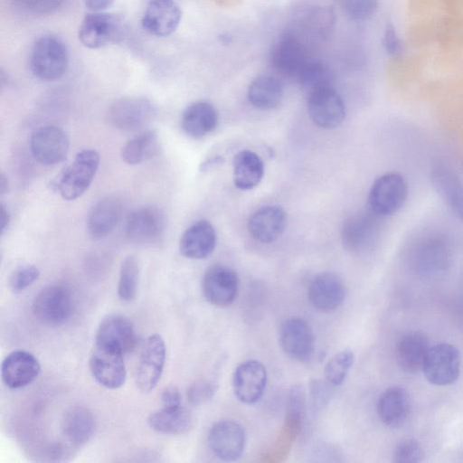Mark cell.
<instances>
[{
  "label": "cell",
  "mask_w": 463,
  "mask_h": 463,
  "mask_svg": "<svg viewBox=\"0 0 463 463\" xmlns=\"http://www.w3.org/2000/svg\"><path fill=\"white\" fill-rule=\"evenodd\" d=\"M121 215V203L114 197L99 200L87 217V230L93 239L109 234L117 226Z\"/></svg>",
  "instance_id": "obj_31"
},
{
  "label": "cell",
  "mask_w": 463,
  "mask_h": 463,
  "mask_svg": "<svg viewBox=\"0 0 463 463\" xmlns=\"http://www.w3.org/2000/svg\"><path fill=\"white\" fill-rule=\"evenodd\" d=\"M217 391V385L211 380H199L187 390V400L194 406L202 405L211 400Z\"/></svg>",
  "instance_id": "obj_43"
},
{
  "label": "cell",
  "mask_w": 463,
  "mask_h": 463,
  "mask_svg": "<svg viewBox=\"0 0 463 463\" xmlns=\"http://www.w3.org/2000/svg\"><path fill=\"white\" fill-rule=\"evenodd\" d=\"M163 407L172 408L181 405V393L175 386L165 388L161 393Z\"/></svg>",
  "instance_id": "obj_47"
},
{
  "label": "cell",
  "mask_w": 463,
  "mask_h": 463,
  "mask_svg": "<svg viewBox=\"0 0 463 463\" xmlns=\"http://www.w3.org/2000/svg\"><path fill=\"white\" fill-rule=\"evenodd\" d=\"M448 239L445 234L438 232H429L416 238L410 253L413 266L424 273L444 269L451 255Z\"/></svg>",
  "instance_id": "obj_3"
},
{
  "label": "cell",
  "mask_w": 463,
  "mask_h": 463,
  "mask_svg": "<svg viewBox=\"0 0 463 463\" xmlns=\"http://www.w3.org/2000/svg\"><path fill=\"white\" fill-rule=\"evenodd\" d=\"M61 432L74 447L85 445L94 435L96 420L84 406H73L66 411L61 420Z\"/></svg>",
  "instance_id": "obj_29"
},
{
  "label": "cell",
  "mask_w": 463,
  "mask_h": 463,
  "mask_svg": "<svg viewBox=\"0 0 463 463\" xmlns=\"http://www.w3.org/2000/svg\"><path fill=\"white\" fill-rule=\"evenodd\" d=\"M216 241V232L212 223L206 220H199L182 234L179 250L185 258L202 260L213 253Z\"/></svg>",
  "instance_id": "obj_25"
},
{
  "label": "cell",
  "mask_w": 463,
  "mask_h": 463,
  "mask_svg": "<svg viewBox=\"0 0 463 463\" xmlns=\"http://www.w3.org/2000/svg\"><path fill=\"white\" fill-rule=\"evenodd\" d=\"M245 441V432L241 425L230 420L215 423L208 435V443L213 453L224 461L238 459L244 450Z\"/></svg>",
  "instance_id": "obj_17"
},
{
  "label": "cell",
  "mask_w": 463,
  "mask_h": 463,
  "mask_svg": "<svg viewBox=\"0 0 463 463\" xmlns=\"http://www.w3.org/2000/svg\"><path fill=\"white\" fill-rule=\"evenodd\" d=\"M434 189L450 211L463 222V182L457 172L442 160L435 161L430 170Z\"/></svg>",
  "instance_id": "obj_19"
},
{
  "label": "cell",
  "mask_w": 463,
  "mask_h": 463,
  "mask_svg": "<svg viewBox=\"0 0 463 463\" xmlns=\"http://www.w3.org/2000/svg\"><path fill=\"white\" fill-rule=\"evenodd\" d=\"M280 345L285 354L296 361H307L314 350V335L310 326L303 319L286 320L280 328Z\"/></svg>",
  "instance_id": "obj_20"
},
{
  "label": "cell",
  "mask_w": 463,
  "mask_h": 463,
  "mask_svg": "<svg viewBox=\"0 0 463 463\" xmlns=\"http://www.w3.org/2000/svg\"><path fill=\"white\" fill-rule=\"evenodd\" d=\"M95 340V344L114 347L125 354L135 348L137 335L129 319L111 315L100 322Z\"/></svg>",
  "instance_id": "obj_26"
},
{
  "label": "cell",
  "mask_w": 463,
  "mask_h": 463,
  "mask_svg": "<svg viewBox=\"0 0 463 463\" xmlns=\"http://www.w3.org/2000/svg\"><path fill=\"white\" fill-rule=\"evenodd\" d=\"M114 0H82L86 8L91 12H102L108 8Z\"/></svg>",
  "instance_id": "obj_48"
},
{
  "label": "cell",
  "mask_w": 463,
  "mask_h": 463,
  "mask_svg": "<svg viewBox=\"0 0 463 463\" xmlns=\"http://www.w3.org/2000/svg\"><path fill=\"white\" fill-rule=\"evenodd\" d=\"M232 170L234 185L241 190H250L262 180L264 164L256 153L242 150L233 157Z\"/></svg>",
  "instance_id": "obj_32"
},
{
  "label": "cell",
  "mask_w": 463,
  "mask_h": 463,
  "mask_svg": "<svg viewBox=\"0 0 463 463\" xmlns=\"http://www.w3.org/2000/svg\"><path fill=\"white\" fill-rule=\"evenodd\" d=\"M346 15L354 21H365L375 13L378 0H340Z\"/></svg>",
  "instance_id": "obj_41"
},
{
  "label": "cell",
  "mask_w": 463,
  "mask_h": 463,
  "mask_svg": "<svg viewBox=\"0 0 463 463\" xmlns=\"http://www.w3.org/2000/svg\"><path fill=\"white\" fill-rule=\"evenodd\" d=\"M307 296L309 302L316 309L330 312L343 303L345 288L337 275L324 272L313 279L308 288Z\"/></svg>",
  "instance_id": "obj_22"
},
{
  "label": "cell",
  "mask_w": 463,
  "mask_h": 463,
  "mask_svg": "<svg viewBox=\"0 0 463 463\" xmlns=\"http://www.w3.org/2000/svg\"><path fill=\"white\" fill-rule=\"evenodd\" d=\"M165 344L158 334L150 335L141 351L136 383L143 392H151L159 382L165 361Z\"/></svg>",
  "instance_id": "obj_13"
},
{
  "label": "cell",
  "mask_w": 463,
  "mask_h": 463,
  "mask_svg": "<svg viewBox=\"0 0 463 463\" xmlns=\"http://www.w3.org/2000/svg\"><path fill=\"white\" fill-rule=\"evenodd\" d=\"M309 58L304 40L294 31L286 32L275 42L269 56L279 73L296 79Z\"/></svg>",
  "instance_id": "obj_8"
},
{
  "label": "cell",
  "mask_w": 463,
  "mask_h": 463,
  "mask_svg": "<svg viewBox=\"0 0 463 463\" xmlns=\"http://www.w3.org/2000/svg\"><path fill=\"white\" fill-rule=\"evenodd\" d=\"M305 414V395L303 389L295 386L291 389L287 410V421L288 427L294 431H298L303 420Z\"/></svg>",
  "instance_id": "obj_40"
},
{
  "label": "cell",
  "mask_w": 463,
  "mask_h": 463,
  "mask_svg": "<svg viewBox=\"0 0 463 463\" xmlns=\"http://www.w3.org/2000/svg\"><path fill=\"white\" fill-rule=\"evenodd\" d=\"M40 277V270L34 265H26L16 269L9 279V287L14 293H19L32 284Z\"/></svg>",
  "instance_id": "obj_42"
},
{
  "label": "cell",
  "mask_w": 463,
  "mask_h": 463,
  "mask_svg": "<svg viewBox=\"0 0 463 463\" xmlns=\"http://www.w3.org/2000/svg\"><path fill=\"white\" fill-rule=\"evenodd\" d=\"M149 427L156 432L179 435L187 432L193 425L190 411L183 407H163L147 418Z\"/></svg>",
  "instance_id": "obj_33"
},
{
  "label": "cell",
  "mask_w": 463,
  "mask_h": 463,
  "mask_svg": "<svg viewBox=\"0 0 463 463\" xmlns=\"http://www.w3.org/2000/svg\"><path fill=\"white\" fill-rule=\"evenodd\" d=\"M123 33L122 19L113 14L92 12L83 18L79 39L89 49H99L118 42Z\"/></svg>",
  "instance_id": "obj_5"
},
{
  "label": "cell",
  "mask_w": 463,
  "mask_h": 463,
  "mask_svg": "<svg viewBox=\"0 0 463 463\" xmlns=\"http://www.w3.org/2000/svg\"><path fill=\"white\" fill-rule=\"evenodd\" d=\"M181 17V9L175 0H150L141 23L150 34L165 37L176 30Z\"/></svg>",
  "instance_id": "obj_21"
},
{
  "label": "cell",
  "mask_w": 463,
  "mask_h": 463,
  "mask_svg": "<svg viewBox=\"0 0 463 463\" xmlns=\"http://www.w3.org/2000/svg\"><path fill=\"white\" fill-rule=\"evenodd\" d=\"M41 366L36 357L27 351L10 353L3 361L1 373L5 385L11 389L23 388L38 376Z\"/></svg>",
  "instance_id": "obj_23"
},
{
  "label": "cell",
  "mask_w": 463,
  "mask_h": 463,
  "mask_svg": "<svg viewBox=\"0 0 463 463\" xmlns=\"http://www.w3.org/2000/svg\"><path fill=\"white\" fill-rule=\"evenodd\" d=\"M297 80L308 96L317 90L333 87L334 76L329 67L319 60L309 58Z\"/></svg>",
  "instance_id": "obj_36"
},
{
  "label": "cell",
  "mask_w": 463,
  "mask_h": 463,
  "mask_svg": "<svg viewBox=\"0 0 463 463\" xmlns=\"http://www.w3.org/2000/svg\"><path fill=\"white\" fill-rule=\"evenodd\" d=\"M239 285L238 275L233 269L222 265H214L205 271L202 288L209 303L223 307L235 300Z\"/></svg>",
  "instance_id": "obj_15"
},
{
  "label": "cell",
  "mask_w": 463,
  "mask_h": 463,
  "mask_svg": "<svg viewBox=\"0 0 463 463\" xmlns=\"http://www.w3.org/2000/svg\"><path fill=\"white\" fill-rule=\"evenodd\" d=\"M307 111L312 121L323 128L338 127L345 116V103L334 87L308 95Z\"/></svg>",
  "instance_id": "obj_16"
},
{
  "label": "cell",
  "mask_w": 463,
  "mask_h": 463,
  "mask_svg": "<svg viewBox=\"0 0 463 463\" xmlns=\"http://www.w3.org/2000/svg\"><path fill=\"white\" fill-rule=\"evenodd\" d=\"M165 213L155 205L141 206L128 217L125 226L127 237L140 244L152 243L159 240L165 230Z\"/></svg>",
  "instance_id": "obj_12"
},
{
  "label": "cell",
  "mask_w": 463,
  "mask_h": 463,
  "mask_svg": "<svg viewBox=\"0 0 463 463\" xmlns=\"http://www.w3.org/2000/svg\"><path fill=\"white\" fill-rule=\"evenodd\" d=\"M8 190H9L8 179L4 174H1V175H0V194H5L8 192Z\"/></svg>",
  "instance_id": "obj_50"
},
{
  "label": "cell",
  "mask_w": 463,
  "mask_h": 463,
  "mask_svg": "<svg viewBox=\"0 0 463 463\" xmlns=\"http://www.w3.org/2000/svg\"><path fill=\"white\" fill-rule=\"evenodd\" d=\"M99 165V153L94 149H82L73 162L52 180L51 187L64 200H75L88 190Z\"/></svg>",
  "instance_id": "obj_1"
},
{
  "label": "cell",
  "mask_w": 463,
  "mask_h": 463,
  "mask_svg": "<svg viewBox=\"0 0 463 463\" xmlns=\"http://www.w3.org/2000/svg\"><path fill=\"white\" fill-rule=\"evenodd\" d=\"M408 194L405 179L398 173L379 176L372 184L368 204L370 210L380 217L391 215L404 204Z\"/></svg>",
  "instance_id": "obj_4"
},
{
  "label": "cell",
  "mask_w": 463,
  "mask_h": 463,
  "mask_svg": "<svg viewBox=\"0 0 463 463\" xmlns=\"http://www.w3.org/2000/svg\"><path fill=\"white\" fill-rule=\"evenodd\" d=\"M218 118L217 110L211 103L196 101L184 110L181 126L189 137L201 138L215 129Z\"/></svg>",
  "instance_id": "obj_30"
},
{
  "label": "cell",
  "mask_w": 463,
  "mask_h": 463,
  "mask_svg": "<svg viewBox=\"0 0 463 463\" xmlns=\"http://www.w3.org/2000/svg\"><path fill=\"white\" fill-rule=\"evenodd\" d=\"M66 133L53 125L41 126L30 138V147L34 158L45 165H53L64 160L69 151Z\"/></svg>",
  "instance_id": "obj_14"
},
{
  "label": "cell",
  "mask_w": 463,
  "mask_h": 463,
  "mask_svg": "<svg viewBox=\"0 0 463 463\" xmlns=\"http://www.w3.org/2000/svg\"><path fill=\"white\" fill-rule=\"evenodd\" d=\"M377 414L386 426L397 428L405 423L411 413V399L405 389L392 386L379 397Z\"/></svg>",
  "instance_id": "obj_27"
},
{
  "label": "cell",
  "mask_w": 463,
  "mask_h": 463,
  "mask_svg": "<svg viewBox=\"0 0 463 463\" xmlns=\"http://www.w3.org/2000/svg\"><path fill=\"white\" fill-rule=\"evenodd\" d=\"M156 115L154 104L144 97H127L115 101L108 111L111 125L123 131H138Z\"/></svg>",
  "instance_id": "obj_7"
},
{
  "label": "cell",
  "mask_w": 463,
  "mask_h": 463,
  "mask_svg": "<svg viewBox=\"0 0 463 463\" xmlns=\"http://www.w3.org/2000/svg\"><path fill=\"white\" fill-rule=\"evenodd\" d=\"M69 62L68 51L61 40L53 35H43L33 44L30 54L32 73L42 80L60 79Z\"/></svg>",
  "instance_id": "obj_2"
},
{
  "label": "cell",
  "mask_w": 463,
  "mask_h": 463,
  "mask_svg": "<svg viewBox=\"0 0 463 463\" xmlns=\"http://www.w3.org/2000/svg\"><path fill=\"white\" fill-rule=\"evenodd\" d=\"M423 452L414 439H406L395 448L393 458L397 463H417L421 460Z\"/></svg>",
  "instance_id": "obj_44"
},
{
  "label": "cell",
  "mask_w": 463,
  "mask_h": 463,
  "mask_svg": "<svg viewBox=\"0 0 463 463\" xmlns=\"http://www.w3.org/2000/svg\"><path fill=\"white\" fill-rule=\"evenodd\" d=\"M354 361V353L351 350H344L335 354L325 366V378L331 386L341 385Z\"/></svg>",
  "instance_id": "obj_39"
},
{
  "label": "cell",
  "mask_w": 463,
  "mask_h": 463,
  "mask_svg": "<svg viewBox=\"0 0 463 463\" xmlns=\"http://www.w3.org/2000/svg\"><path fill=\"white\" fill-rule=\"evenodd\" d=\"M334 23V14L328 7L317 6L306 14L302 33L313 39L327 37Z\"/></svg>",
  "instance_id": "obj_37"
},
{
  "label": "cell",
  "mask_w": 463,
  "mask_h": 463,
  "mask_svg": "<svg viewBox=\"0 0 463 463\" xmlns=\"http://www.w3.org/2000/svg\"><path fill=\"white\" fill-rule=\"evenodd\" d=\"M71 311V295L63 285L45 287L35 296L33 302V315L47 326L62 325L70 318Z\"/></svg>",
  "instance_id": "obj_6"
},
{
  "label": "cell",
  "mask_w": 463,
  "mask_h": 463,
  "mask_svg": "<svg viewBox=\"0 0 463 463\" xmlns=\"http://www.w3.org/2000/svg\"><path fill=\"white\" fill-rule=\"evenodd\" d=\"M159 140L155 130L143 131L129 139L122 147L121 157L128 165H137L155 156Z\"/></svg>",
  "instance_id": "obj_35"
},
{
  "label": "cell",
  "mask_w": 463,
  "mask_h": 463,
  "mask_svg": "<svg viewBox=\"0 0 463 463\" xmlns=\"http://www.w3.org/2000/svg\"><path fill=\"white\" fill-rule=\"evenodd\" d=\"M10 222V214L8 213L7 208L4 203H1V210H0V233L4 234V232L6 231L7 227L9 226Z\"/></svg>",
  "instance_id": "obj_49"
},
{
  "label": "cell",
  "mask_w": 463,
  "mask_h": 463,
  "mask_svg": "<svg viewBox=\"0 0 463 463\" xmlns=\"http://www.w3.org/2000/svg\"><path fill=\"white\" fill-rule=\"evenodd\" d=\"M383 46L392 57H399L403 52V43L391 22H388L385 25L383 34Z\"/></svg>",
  "instance_id": "obj_45"
},
{
  "label": "cell",
  "mask_w": 463,
  "mask_h": 463,
  "mask_svg": "<svg viewBox=\"0 0 463 463\" xmlns=\"http://www.w3.org/2000/svg\"><path fill=\"white\" fill-rule=\"evenodd\" d=\"M27 10L37 14H48L55 12L64 0H22Z\"/></svg>",
  "instance_id": "obj_46"
},
{
  "label": "cell",
  "mask_w": 463,
  "mask_h": 463,
  "mask_svg": "<svg viewBox=\"0 0 463 463\" xmlns=\"http://www.w3.org/2000/svg\"><path fill=\"white\" fill-rule=\"evenodd\" d=\"M430 349L428 338L420 332L403 335L395 346V357L400 368L409 373L422 370Z\"/></svg>",
  "instance_id": "obj_28"
},
{
  "label": "cell",
  "mask_w": 463,
  "mask_h": 463,
  "mask_svg": "<svg viewBox=\"0 0 463 463\" xmlns=\"http://www.w3.org/2000/svg\"><path fill=\"white\" fill-rule=\"evenodd\" d=\"M287 225V214L278 205H265L256 210L248 220V230L252 238L261 243L276 241Z\"/></svg>",
  "instance_id": "obj_24"
},
{
  "label": "cell",
  "mask_w": 463,
  "mask_h": 463,
  "mask_svg": "<svg viewBox=\"0 0 463 463\" xmlns=\"http://www.w3.org/2000/svg\"><path fill=\"white\" fill-rule=\"evenodd\" d=\"M247 96L253 107L260 109H272L281 103L284 87L277 77L260 75L249 85Z\"/></svg>",
  "instance_id": "obj_34"
},
{
  "label": "cell",
  "mask_w": 463,
  "mask_h": 463,
  "mask_svg": "<svg viewBox=\"0 0 463 463\" xmlns=\"http://www.w3.org/2000/svg\"><path fill=\"white\" fill-rule=\"evenodd\" d=\"M266 384V368L257 360L245 361L234 371L232 378L234 394L243 403L257 402L262 397Z\"/></svg>",
  "instance_id": "obj_18"
},
{
  "label": "cell",
  "mask_w": 463,
  "mask_h": 463,
  "mask_svg": "<svg viewBox=\"0 0 463 463\" xmlns=\"http://www.w3.org/2000/svg\"><path fill=\"white\" fill-rule=\"evenodd\" d=\"M426 379L432 384L446 386L452 384L460 371V354L457 347L448 343L430 347L423 366Z\"/></svg>",
  "instance_id": "obj_9"
},
{
  "label": "cell",
  "mask_w": 463,
  "mask_h": 463,
  "mask_svg": "<svg viewBox=\"0 0 463 463\" xmlns=\"http://www.w3.org/2000/svg\"><path fill=\"white\" fill-rule=\"evenodd\" d=\"M139 277V266L137 258L127 256L121 262L118 294L121 300L129 302L136 297Z\"/></svg>",
  "instance_id": "obj_38"
},
{
  "label": "cell",
  "mask_w": 463,
  "mask_h": 463,
  "mask_svg": "<svg viewBox=\"0 0 463 463\" xmlns=\"http://www.w3.org/2000/svg\"><path fill=\"white\" fill-rule=\"evenodd\" d=\"M380 216L371 210L350 216L343 224L341 237L345 249L354 253L370 250L381 232Z\"/></svg>",
  "instance_id": "obj_10"
},
{
  "label": "cell",
  "mask_w": 463,
  "mask_h": 463,
  "mask_svg": "<svg viewBox=\"0 0 463 463\" xmlns=\"http://www.w3.org/2000/svg\"><path fill=\"white\" fill-rule=\"evenodd\" d=\"M90 369L95 380L106 388H119L126 381L123 353L114 347L95 344L90 359Z\"/></svg>",
  "instance_id": "obj_11"
}]
</instances>
